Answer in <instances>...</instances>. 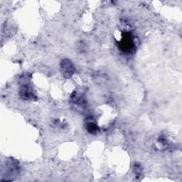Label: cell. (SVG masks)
Wrapping results in <instances>:
<instances>
[{"instance_id": "6da1fadb", "label": "cell", "mask_w": 182, "mask_h": 182, "mask_svg": "<svg viewBox=\"0 0 182 182\" xmlns=\"http://www.w3.org/2000/svg\"><path fill=\"white\" fill-rule=\"evenodd\" d=\"M63 70L66 75H71L73 72V66L69 61H66L63 63Z\"/></svg>"}]
</instances>
